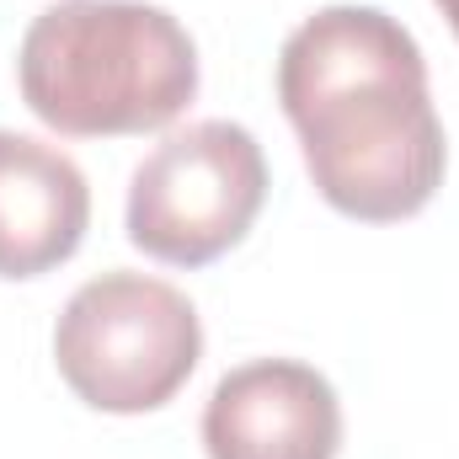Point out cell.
I'll return each instance as SVG.
<instances>
[{
    "instance_id": "obj_1",
    "label": "cell",
    "mask_w": 459,
    "mask_h": 459,
    "mask_svg": "<svg viewBox=\"0 0 459 459\" xmlns=\"http://www.w3.org/2000/svg\"><path fill=\"white\" fill-rule=\"evenodd\" d=\"M278 102L316 193L363 225H395L444 187L449 144L422 43L379 5H326L278 54Z\"/></svg>"
},
{
    "instance_id": "obj_2",
    "label": "cell",
    "mask_w": 459,
    "mask_h": 459,
    "mask_svg": "<svg viewBox=\"0 0 459 459\" xmlns=\"http://www.w3.org/2000/svg\"><path fill=\"white\" fill-rule=\"evenodd\" d=\"M16 86L27 113L65 139L155 134L198 97V48L160 5L59 0L27 27Z\"/></svg>"
},
{
    "instance_id": "obj_3",
    "label": "cell",
    "mask_w": 459,
    "mask_h": 459,
    "mask_svg": "<svg viewBox=\"0 0 459 459\" xmlns=\"http://www.w3.org/2000/svg\"><path fill=\"white\" fill-rule=\"evenodd\" d=\"M204 358V326L182 289L144 273H102L70 294L54 326L59 379L97 411L166 406Z\"/></svg>"
},
{
    "instance_id": "obj_4",
    "label": "cell",
    "mask_w": 459,
    "mask_h": 459,
    "mask_svg": "<svg viewBox=\"0 0 459 459\" xmlns=\"http://www.w3.org/2000/svg\"><path fill=\"white\" fill-rule=\"evenodd\" d=\"M267 204V155L251 128L204 117L166 134L128 182V240L166 267H209Z\"/></svg>"
},
{
    "instance_id": "obj_5",
    "label": "cell",
    "mask_w": 459,
    "mask_h": 459,
    "mask_svg": "<svg viewBox=\"0 0 459 459\" xmlns=\"http://www.w3.org/2000/svg\"><path fill=\"white\" fill-rule=\"evenodd\" d=\"M204 449L209 459H337L342 401L299 358H251L214 385Z\"/></svg>"
},
{
    "instance_id": "obj_6",
    "label": "cell",
    "mask_w": 459,
    "mask_h": 459,
    "mask_svg": "<svg viewBox=\"0 0 459 459\" xmlns=\"http://www.w3.org/2000/svg\"><path fill=\"white\" fill-rule=\"evenodd\" d=\"M91 225L86 171L32 134L0 128V278H43L70 262Z\"/></svg>"
},
{
    "instance_id": "obj_7",
    "label": "cell",
    "mask_w": 459,
    "mask_h": 459,
    "mask_svg": "<svg viewBox=\"0 0 459 459\" xmlns=\"http://www.w3.org/2000/svg\"><path fill=\"white\" fill-rule=\"evenodd\" d=\"M433 5H438V11H444V22H449V27H455V38H459V0H433Z\"/></svg>"
}]
</instances>
